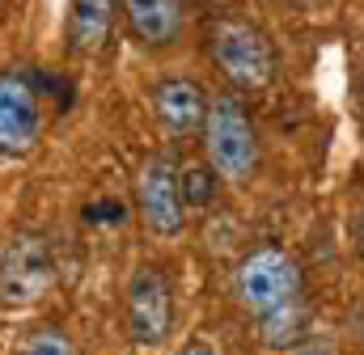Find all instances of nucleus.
Listing matches in <instances>:
<instances>
[{
	"label": "nucleus",
	"mask_w": 364,
	"mask_h": 355,
	"mask_svg": "<svg viewBox=\"0 0 364 355\" xmlns=\"http://www.w3.org/2000/svg\"><path fill=\"white\" fill-rule=\"evenodd\" d=\"M136 207L140 220L153 237L174 241L186 229V203H182V182H178V165L161 153L144 157L140 178H136Z\"/></svg>",
	"instance_id": "nucleus-7"
},
{
	"label": "nucleus",
	"mask_w": 364,
	"mask_h": 355,
	"mask_svg": "<svg viewBox=\"0 0 364 355\" xmlns=\"http://www.w3.org/2000/svg\"><path fill=\"white\" fill-rule=\"evenodd\" d=\"M233 296L242 313L259 326L279 309H292L305 300V271L284 246H259L233 271Z\"/></svg>",
	"instance_id": "nucleus-2"
},
{
	"label": "nucleus",
	"mask_w": 364,
	"mask_h": 355,
	"mask_svg": "<svg viewBox=\"0 0 364 355\" xmlns=\"http://www.w3.org/2000/svg\"><path fill=\"white\" fill-rule=\"evenodd\" d=\"M153 114L170 136H199L208 119V93L195 85L191 77H166L153 85Z\"/></svg>",
	"instance_id": "nucleus-8"
},
{
	"label": "nucleus",
	"mask_w": 364,
	"mask_h": 355,
	"mask_svg": "<svg viewBox=\"0 0 364 355\" xmlns=\"http://www.w3.org/2000/svg\"><path fill=\"white\" fill-rule=\"evenodd\" d=\"M55 288V250L47 233L21 229L0 250V309L21 313L51 296Z\"/></svg>",
	"instance_id": "nucleus-4"
},
{
	"label": "nucleus",
	"mask_w": 364,
	"mask_h": 355,
	"mask_svg": "<svg viewBox=\"0 0 364 355\" xmlns=\"http://www.w3.org/2000/svg\"><path fill=\"white\" fill-rule=\"evenodd\" d=\"M17 355H77V347H73V339H68L64 326H55V322H38V326H30V330L21 334Z\"/></svg>",
	"instance_id": "nucleus-12"
},
{
	"label": "nucleus",
	"mask_w": 364,
	"mask_h": 355,
	"mask_svg": "<svg viewBox=\"0 0 364 355\" xmlns=\"http://www.w3.org/2000/svg\"><path fill=\"white\" fill-rule=\"evenodd\" d=\"M212 4H233V0H212Z\"/></svg>",
	"instance_id": "nucleus-17"
},
{
	"label": "nucleus",
	"mask_w": 364,
	"mask_h": 355,
	"mask_svg": "<svg viewBox=\"0 0 364 355\" xmlns=\"http://www.w3.org/2000/svg\"><path fill=\"white\" fill-rule=\"evenodd\" d=\"M119 9H123V21L140 47L161 51V47L178 43L182 21H186L182 0H119Z\"/></svg>",
	"instance_id": "nucleus-9"
},
{
	"label": "nucleus",
	"mask_w": 364,
	"mask_h": 355,
	"mask_svg": "<svg viewBox=\"0 0 364 355\" xmlns=\"http://www.w3.org/2000/svg\"><path fill=\"white\" fill-rule=\"evenodd\" d=\"M43 140V93L26 68L0 72V157H30Z\"/></svg>",
	"instance_id": "nucleus-6"
},
{
	"label": "nucleus",
	"mask_w": 364,
	"mask_h": 355,
	"mask_svg": "<svg viewBox=\"0 0 364 355\" xmlns=\"http://www.w3.org/2000/svg\"><path fill=\"white\" fill-rule=\"evenodd\" d=\"M208 55L220 68V77L242 93H263L275 85V47L263 26L246 17H216L208 26Z\"/></svg>",
	"instance_id": "nucleus-3"
},
{
	"label": "nucleus",
	"mask_w": 364,
	"mask_h": 355,
	"mask_svg": "<svg viewBox=\"0 0 364 355\" xmlns=\"http://www.w3.org/2000/svg\"><path fill=\"white\" fill-rule=\"evenodd\" d=\"M127 334L140 351H157L174 334V288L161 263H140L127 279Z\"/></svg>",
	"instance_id": "nucleus-5"
},
{
	"label": "nucleus",
	"mask_w": 364,
	"mask_h": 355,
	"mask_svg": "<svg viewBox=\"0 0 364 355\" xmlns=\"http://www.w3.org/2000/svg\"><path fill=\"white\" fill-rule=\"evenodd\" d=\"M174 355H216V347H212L208 339H191V343H182Z\"/></svg>",
	"instance_id": "nucleus-14"
},
{
	"label": "nucleus",
	"mask_w": 364,
	"mask_h": 355,
	"mask_svg": "<svg viewBox=\"0 0 364 355\" xmlns=\"http://www.w3.org/2000/svg\"><path fill=\"white\" fill-rule=\"evenodd\" d=\"M356 254L364 258V212H360V220H356Z\"/></svg>",
	"instance_id": "nucleus-15"
},
{
	"label": "nucleus",
	"mask_w": 364,
	"mask_h": 355,
	"mask_svg": "<svg viewBox=\"0 0 364 355\" xmlns=\"http://www.w3.org/2000/svg\"><path fill=\"white\" fill-rule=\"evenodd\" d=\"M360 93H364V64H360Z\"/></svg>",
	"instance_id": "nucleus-16"
},
{
	"label": "nucleus",
	"mask_w": 364,
	"mask_h": 355,
	"mask_svg": "<svg viewBox=\"0 0 364 355\" xmlns=\"http://www.w3.org/2000/svg\"><path fill=\"white\" fill-rule=\"evenodd\" d=\"M110 26H114V0H73L68 4V51L73 55H97L110 43Z\"/></svg>",
	"instance_id": "nucleus-10"
},
{
	"label": "nucleus",
	"mask_w": 364,
	"mask_h": 355,
	"mask_svg": "<svg viewBox=\"0 0 364 355\" xmlns=\"http://www.w3.org/2000/svg\"><path fill=\"white\" fill-rule=\"evenodd\" d=\"M199 144H203V165L220 182L242 186L259 174V131L237 93L208 97V119H203Z\"/></svg>",
	"instance_id": "nucleus-1"
},
{
	"label": "nucleus",
	"mask_w": 364,
	"mask_h": 355,
	"mask_svg": "<svg viewBox=\"0 0 364 355\" xmlns=\"http://www.w3.org/2000/svg\"><path fill=\"white\" fill-rule=\"evenodd\" d=\"M259 334H263V343H267L272 351H292V347H301L305 334H309V309H305V300L292 305V309H279L267 322H259Z\"/></svg>",
	"instance_id": "nucleus-11"
},
{
	"label": "nucleus",
	"mask_w": 364,
	"mask_h": 355,
	"mask_svg": "<svg viewBox=\"0 0 364 355\" xmlns=\"http://www.w3.org/2000/svg\"><path fill=\"white\" fill-rule=\"evenodd\" d=\"M178 182H182V203H186V212H203V207L212 203L220 178L212 174L208 165H186V170H178Z\"/></svg>",
	"instance_id": "nucleus-13"
}]
</instances>
